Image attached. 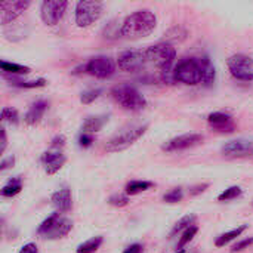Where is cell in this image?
Wrapping results in <instances>:
<instances>
[{
  "mask_svg": "<svg viewBox=\"0 0 253 253\" xmlns=\"http://www.w3.org/2000/svg\"><path fill=\"white\" fill-rule=\"evenodd\" d=\"M156 25H157L156 15L148 9H141L126 16V19L122 24L120 34L130 40L142 39L150 36L154 31Z\"/></svg>",
  "mask_w": 253,
  "mask_h": 253,
  "instance_id": "1",
  "label": "cell"
},
{
  "mask_svg": "<svg viewBox=\"0 0 253 253\" xmlns=\"http://www.w3.org/2000/svg\"><path fill=\"white\" fill-rule=\"evenodd\" d=\"M203 74H205L203 56L184 58L173 67L175 82H179L184 84L194 86V84L203 83Z\"/></svg>",
  "mask_w": 253,
  "mask_h": 253,
  "instance_id": "2",
  "label": "cell"
},
{
  "mask_svg": "<svg viewBox=\"0 0 253 253\" xmlns=\"http://www.w3.org/2000/svg\"><path fill=\"white\" fill-rule=\"evenodd\" d=\"M111 96L114 101L129 111H139L145 108V98L130 84H119L111 89Z\"/></svg>",
  "mask_w": 253,
  "mask_h": 253,
  "instance_id": "3",
  "label": "cell"
},
{
  "mask_svg": "<svg viewBox=\"0 0 253 253\" xmlns=\"http://www.w3.org/2000/svg\"><path fill=\"white\" fill-rule=\"evenodd\" d=\"M144 52H145L147 62L156 65L160 71L172 68L173 59L176 58L175 47L170 43H168V42H162V43L153 44V46L147 47Z\"/></svg>",
  "mask_w": 253,
  "mask_h": 253,
  "instance_id": "4",
  "label": "cell"
},
{
  "mask_svg": "<svg viewBox=\"0 0 253 253\" xmlns=\"http://www.w3.org/2000/svg\"><path fill=\"white\" fill-rule=\"evenodd\" d=\"M148 129V125L144 126H136V127H130L126 129L120 133H117L116 136H113L107 144H105V151L108 153H119L123 151L126 148H129L132 144H135Z\"/></svg>",
  "mask_w": 253,
  "mask_h": 253,
  "instance_id": "5",
  "label": "cell"
},
{
  "mask_svg": "<svg viewBox=\"0 0 253 253\" xmlns=\"http://www.w3.org/2000/svg\"><path fill=\"white\" fill-rule=\"evenodd\" d=\"M102 15V3L96 0H80L76 6V24L80 28L92 25Z\"/></svg>",
  "mask_w": 253,
  "mask_h": 253,
  "instance_id": "6",
  "label": "cell"
},
{
  "mask_svg": "<svg viewBox=\"0 0 253 253\" xmlns=\"http://www.w3.org/2000/svg\"><path fill=\"white\" fill-rule=\"evenodd\" d=\"M230 73L242 82H252L253 80V58L237 53L228 58L227 61Z\"/></svg>",
  "mask_w": 253,
  "mask_h": 253,
  "instance_id": "7",
  "label": "cell"
},
{
  "mask_svg": "<svg viewBox=\"0 0 253 253\" xmlns=\"http://www.w3.org/2000/svg\"><path fill=\"white\" fill-rule=\"evenodd\" d=\"M68 6V1L65 0H44L40 6V16L46 25H56Z\"/></svg>",
  "mask_w": 253,
  "mask_h": 253,
  "instance_id": "8",
  "label": "cell"
},
{
  "mask_svg": "<svg viewBox=\"0 0 253 253\" xmlns=\"http://www.w3.org/2000/svg\"><path fill=\"white\" fill-rule=\"evenodd\" d=\"M117 65L122 71H139L142 70L145 65H148L147 58H145V52L144 50H138V49H132V50H126L123 53L119 55L117 59Z\"/></svg>",
  "mask_w": 253,
  "mask_h": 253,
  "instance_id": "9",
  "label": "cell"
},
{
  "mask_svg": "<svg viewBox=\"0 0 253 253\" xmlns=\"http://www.w3.org/2000/svg\"><path fill=\"white\" fill-rule=\"evenodd\" d=\"M84 73L96 79H108L114 73V62L108 56H95L84 64Z\"/></svg>",
  "mask_w": 253,
  "mask_h": 253,
  "instance_id": "10",
  "label": "cell"
},
{
  "mask_svg": "<svg viewBox=\"0 0 253 253\" xmlns=\"http://www.w3.org/2000/svg\"><path fill=\"white\" fill-rule=\"evenodd\" d=\"M30 0H15V1H0V21L1 24H9L21 16L28 7Z\"/></svg>",
  "mask_w": 253,
  "mask_h": 253,
  "instance_id": "11",
  "label": "cell"
},
{
  "mask_svg": "<svg viewBox=\"0 0 253 253\" xmlns=\"http://www.w3.org/2000/svg\"><path fill=\"white\" fill-rule=\"evenodd\" d=\"M203 135H199V133H185V135H181V136H176L170 141H168L162 150L163 151H168V153H173V151H181V150H187V148H191V147H196L199 145L200 142H203Z\"/></svg>",
  "mask_w": 253,
  "mask_h": 253,
  "instance_id": "12",
  "label": "cell"
},
{
  "mask_svg": "<svg viewBox=\"0 0 253 253\" xmlns=\"http://www.w3.org/2000/svg\"><path fill=\"white\" fill-rule=\"evenodd\" d=\"M222 154L227 157H248L253 156V142L245 141V139H237V141H230L222 147Z\"/></svg>",
  "mask_w": 253,
  "mask_h": 253,
  "instance_id": "13",
  "label": "cell"
},
{
  "mask_svg": "<svg viewBox=\"0 0 253 253\" xmlns=\"http://www.w3.org/2000/svg\"><path fill=\"white\" fill-rule=\"evenodd\" d=\"M208 122L213 127V130L221 133H233L236 130L233 117L225 113H212L208 116Z\"/></svg>",
  "mask_w": 253,
  "mask_h": 253,
  "instance_id": "14",
  "label": "cell"
},
{
  "mask_svg": "<svg viewBox=\"0 0 253 253\" xmlns=\"http://www.w3.org/2000/svg\"><path fill=\"white\" fill-rule=\"evenodd\" d=\"M67 159L61 151H46L42 156V163L44 165L47 175H55L64 165Z\"/></svg>",
  "mask_w": 253,
  "mask_h": 253,
  "instance_id": "15",
  "label": "cell"
},
{
  "mask_svg": "<svg viewBox=\"0 0 253 253\" xmlns=\"http://www.w3.org/2000/svg\"><path fill=\"white\" fill-rule=\"evenodd\" d=\"M50 200H52V205L59 212H70L71 211L73 199H71V190L70 188H62V190L53 193Z\"/></svg>",
  "mask_w": 253,
  "mask_h": 253,
  "instance_id": "16",
  "label": "cell"
},
{
  "mask_svg": "<svg viewBox=\"0 0 253 253\" xmlns=\"http://www.w3.org/2000/svg\"><path fill=\"white\" fill-rule=\"evenodd\" d=\"M46 110H47V102H46V101H43V99L36 101V102L28 108V111H27V114H25V117H24L25 123L30 125V126L37 125V123L43 119Z\"/></svg>",
  "mask_w": 253,
  "mask_h": 253,
  "instance_id": "17",
  "label": "cell"
},
{
  "mask_svg": "<svg viewBox=\"0 0 253 253\" xmlns=\"http://www.w3.org/2000/svg\"><path fill=\"white\" fill-rule=\"evenodd\" d=\"M73 228V222L68 219V218H59L53 227L43 236L44 239H49V240H56V239H61L64 236H67Z\"/></svg>",
  "mask_w": 253,
  "mask_h": 253,
  "instance_id": "18",
  "label": "cell"
},
{
  "mask_svg": "<svg viewBox=\"0 0 253 253\" xmlns=\"http://www.w3.org/2000/svg\"><path fill=\"white\" fill-rule=\"evenodd\" d=\"M4 79H7L10 82V84L16 86V87H21V89H37V87H43L46 86V80L44 79H36V80H19V79H15V76H7V74H3Z\"/></svg>",
  "mask_w": 253,
  "mask_h": 253,
  "instance_id": "19",
  "label": "cell"
},
{
  "mask_svg": "<svg viewBox=\"0 0 253 253\" xmlns=\"http://www.w3.org/2000/svg\"><path fill=\"white\" fill-rule=\"evenodd\" d=\"M105 122H107V117H105V116L87 117V119L83 122V126H82L83 133H90V135H93V133L99 132V130L104 127Z\"/></svg>",
  "mask_w": 253,
  "mask_h": 253,
  "instance_id": "20",
  "label": "cell"
},
{
  "mask_svg": "<svg viewBox=\"0 0 253 253\" xmlns=\"http://www.w3.org/2000/svg\"><path fill=\"white\" fill-rule=\"evenodd\" d=\"M0 68L3 74H7V76H22V74L25 76L31 71L30 67L15 64V62H7V61H0Z\"/></svg>",
  "mask_w": 253,
  "mask_h": 253,
  "instance_id": "21",
  "label": "cell"
},
{
  "mask_svg": "<svg viewBox=\"0 0 253 253\" xmlns=\"http://www.w3.org/2000/svg\"><path fill=\"white\" fill-rule=\"evenodd\" d=\"M246 230H248V225H240V227H237V228H234V230H231V231H228V233H224L222 236H219V237L216 239L215 246H216V248H224V246L228 245L230 242H233V240H236L237 237H240Z\"/></svg>",
  "mask_w": 253,
  "mask_h": 253,
  "instance_id": "22",
  "label": "cell"
},
{
  "mask_svg": "<svg viewBox=\"0 0 253 253\" xmlns=\"http://www.w3.org/2000/svg\"><path fill=\"white\" fill-rule=\"evenodd\" d=\"M151 187H154V184L150 182V181H130V182L126 184L125 191H126L127 196H136L139 193H144V191L150 190Z\"/></svg>",
  "mask_w": 253,
  "mask_h": 253,
  "instance_id": "23",
  "label": "cell"
},
{
  "mask_svg": "<svg viewBox=\"0 0 253 253\" xmlns=\"http://www.w3.org/2000/svg\"><path fill=\"white\" fill-rule=\"evenodd\" d=\"M22 190V179L19 176L12 178L3 188H1V196L3 197H15L16 194H19Z\"/></svg>",
  "mask_w": 253,
  "mask_h": 253,
  "instance_id": "24",
  "label": "cell"
},
{
  "mask_svg": "<svg viewBox=\"0 0 253 253\" xmlns=\"http://www.w3.org/2000/svg\"><path fill=\"white\" fill-rule=\"evenodd\" d=\"M203 64H205V74H203V84L205 86H211L215 82L216 77V70L215 65L212 64V61L208 56H203Z\"/></svg>",
  "mask_w": 253,
  "mask_h": 253,
  "instance_id": "25",
  "label": "cell"
},
{
  "mask_svg": "<svg viewBox=\"0 0 253 253\" xmlns=\"http://www.w3.org/2000/svg\"><path fill=\"white\" fill-rule=\"evenodd\" d=\"M102 242H104V239L101 237V236H98V237H93V239H90V240H87V242H84V243H82L79 248H77V253H95L99 248H101V245H102Z\"/></svg>",
  "mask_w": 253,
  "mask_h": 253,
  "instance_id": "26",
  "label": "cell"
},
{
  "mask_svg": "<svg viewBox=\"0 0 253 253\" xmlns=\"http://www.w3.org/2000/svg\"><path fill=\"white\" fill-rule=\"evenodd\" d=\"M194 222H196V216H191V215H188V216H184L182 219H179V221L175 224L173 230L170 231V237L176 236V234H178V233H181L182 230H187V228H190L191 225H194Z\"/></svg>",
  "mask_w": 253,
  "mask_h": 253,
  "instance_id": "27",
  "label": "cell"
},
{
  "mask_svg": "<svg viewBox=\"0 0 253 253\" xmlns=\"http://www.w3.org/2000/svg\"><path fill=\"white\" fill-rule=\"evenodd\" d=\"M197 233H199V227H196V225H191L190 228H187V230L184 231L182 237H181L179 242H178V249H179V251H184V248L196 237Z\"/></svg>",
  "mask_w": 253,
  "mask_h": 253,
  "instance_id": "28",
  "label": "cell"
},
{
  "mask_svg": "<svg viewBox=\"0 0 253 253\" xmlns=\"http://www.w3.org/2000/svg\"><path fill=\"white\" fill-rule=\"evenodd\" d=\"M242 194H243V190H242L240 187L234 185V187H230V188H227L225 191H222V193L218 196V200H219V202H230V200H234V199L240 197Z\"/></svg>",
  "mask_w": 253,
  "mask_h": 253,
  "instance_id": "29",
  "label": "cell"
},
{
  "mask_svg": "<svg viewBox=\"0 0 253 253\" xmlns=\"http://www.w3.org/2000/svg\"><path fill=\"white\" fill-rule=\"evenodd\" d=\"M61 216H59V213H52L50 216H47L40 225H39V228H37V234H40V236H44L52 227H53V224L59 219Z\"/></svg>",
  "mask_w": 253,
  "mask_h": 253,
  "instance_id": "30",
  "label": "cell"
},
{
  "mask_svg": "<svg viewBox=\"0 0 253 253\" xmlns=\"http://www.w3.org/2000/svg\"><path fill=\"white\" fill-rule=\"evenodd\" d=\"M18 119H19V116H18V111H16L15 108L4 107V108L1 110V120H3V122H9V123L16 125V123H18Z\"/></svg>",
  "mask_w": 253,
  "mask_h": 253,
  "instance_id": "31",
  "label": "cell"
},
{
  "mask_svg": "<svg viewBox=\"0 0 253 253\" xmlns=\"http://www.w3.org/2000/svg\"><path fill=\"white\" fill-rule=\"evenodd\" d=\"M101 93H102V89H90V90H86V92L82 93L80 101H82V104H92L95 99L99 98Z\"/></svg>",
  "mask_w": 253,
  "mask_h": 253,
  "instance_id": "32",
  "label": "cell"
},
{
  "mask_svg": "<svg viewBox=\"0 0 253 253\" xmlns=\"http://www.w3.org/2000/svg\"><path fill=\"white\" fill-rule=\"evenodd\" d=\"M182 197H184L182 190H181V188H173L172 191H169L168 194L163 196V200H165L166 203H178V202L182 200Z\"/></svg>",
  "mask_w": 253,
  "mask_h": 253,
  "instance_id": "33",
  "label": "cell"
},
{
  "mask_svg": "<svg viewBox=\"0 0 253 253\" xmlns=\"http://www.w3.org/2000/svg\"><path fill=\"white\" fill-rule=\"evenodd\" d=\"M108 203L116 208H123L129 203V196L127 194H114L108 199Z\"/></svg>",
  "mask_w": 253,
  "mask_h": 253,
  "instance_id": "34",
  "label": "cell"
},
{
  "mask_svg": "<svg viewBox=\"0 0 253 253\" xmlns=\"http://www.w3.org/2000/svg\"><path fill=\"white\" fill-rule=\"evenodd\" d=\"M252 245H253V237H251V239H245V240H242V242H239V243H236V245L233 246L231 253H237V252L245 251V249H249Z\"/></svg>",
  "mask_w": 253,
  "mask_h": 253,
  "instance_id": "35",
  "label": "cell"
},
{
  "mask_svg": "<svg viewBox=\"0 0 253 253\" xmlns=\"http://www.w3.org/2000/svg\"><path fill=\"white\" fill-rule=\"evenodd\" d=\"M93 142H95V138H93V135H90V133H82L80 138H79V145H80L82 148H87V147H90Z\"/></svg>",
  "mask_w": 253,
  "mask_h": 253,
  "instance_id": "36",
  "label": "cell"
},
{
  "mask_svg": "<svg viewBox=\"0 0 253 253\" xmlns=\"http://www.w3.org/2000/svg\"><path fill=\"white\" fill-rule=\"evenodd\" d=\"M208 188H209V184H200V185H196V187L190 188V196H197V194H202V193H205Z\"/></svg>",
  "mask_w": 253,
  "mask_h": 253,
  "instance_id": "37",
  "label": "cell"
},
{
  "mask_svg": "<svg viewBox=\"0 0 253 253\" xmlns=\"http://www.w3.org/2000/svg\"><path fill=\"white\" fill-rule=\"evenodd\" d=\"M64 144H65V138H64V136H56V138H53V141H52V148L56 150V151H59V148H62Z\"/></svg>",
  "mask_w": 253,
  "mask_h": 253,
  "instance_id": "38",
  "label": "cell"
},
{
  "mask_svg": "<svg viewBox=\"0 0 253 253\" xmlns=\"http://www.w3.org/2000/svg\"><path fill=\"white\" fill-rule=\"evenodd\" d=\"M19 253H39V249L34 243H27L25 246L21 248Z\"/></svg>",
  "mask_w": 253,
  "mask_h": 253,
  "instance_id": "39",
  "label": "cell"
},
{
  "mask_svg": "<svg viewBox=\"0 0 253 253\" xmlns=\"http://www.w3.org/2000/svg\"><path fill=\"white\" fill-rule=\"evenodd\" d=\"M15 163V157H7V159H4L1 163H0V172H3V170H6V169H9L12 165Z\"/></svg>",
  "mask_w": 253,
  "mask_h": 253,
  "instance_id": "40",
  "label": "cell"
},
{
  "mask_svg": "<svg viewBox=\"0 0 253 253\" xmlns=\"http://www.w3.org/2000/svg\"><path fill=\"white\" fill-rule=\"evenodd\" d=\"M0 135H1V139H0V153H4V150H6V145H7V138H6V129L4 127H1L0 129Z\"/></svg>",
  "mask_w": 253,
  "mask_h": 253,
  "instance_id": "41",
  "label": "cell"
},
{
  "mask_svg": "<svg viewBox=\"0 0 253 253\" xmlns=\"http://www.w3.org/2000/svg\"><path fill=\"white\" fill-rule=\"evenodd\" d=\"M123 253H142V246L138 245V243H135V245L129 246Z\"/></svg>",
  "mask_w": 253,
  "mask_h": 253,
  "instance_id": "42",
  "label": "cell"
},
{
  "mask_svg": "<svg viewBox=\"0 0 253 253\" xmlns=\"http://www.w3.org/2000/svg\"><path fill=\"white\" fill-rule=\"evenodd\" d=\"M178 253H185V252H184V251H179V252H178Z\"/></svg>",
  "mask_w": 253,
  "mask_h": 253,
  "instance_id": "43",
  "label": "cell"
}]
</instances>
